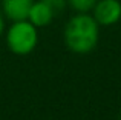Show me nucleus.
Listing matches in <instances>:
<instances>
[{
	"instance_id": "nucleus-3",
	"label": "nucleus",
	"mask_w": 121,
	"mask_h": 120,
	"mask_svg": "<svg viewBox=\"0 0 121 120\" xmlns=\"http://www.w3.org/2000/svg\"><path fill=\"white\" fill-rule=\"evenodd\" d=\"M91 12L100 26H112L121 20V2L120 0H97Z\"/></svg>"
},
{
	"instance_id": "nucleus-2",
	"label": "nucleus",
	"mask_w": 121,
	"mask_h": 120,
	"mask_svg": "<svg viewBox=\"0 0 121 120\" xmlns=\"http://www.w3.org/2000/svg\"><path fill=\"white\" fill-rule=\"evenodd\" d=\"M39 43V28L29 20L12 22L6 29V45L14 54L26 55L35 49Z\"/></svg>"
},
{
	"instance_id": "nucleus-4",
	"label": "nucleus",
	"mask_w": 121,
	"mask_h": 120,
	"mask_svg": "<svg viewBox=\"0 0 121 120\" xmlns=\"http://www.w3.org/2000/svg\"><path fill=\"white\" fill-rule=\"evenodd\" d=\"M55 15L57 14L54 12V9L44 0H34L26 20H29L35 28H44L52 23Z\"/></svg>"
},
{
	"instance_id": "nucleus-9",
	"label": "nucleus",
	"mask_w": 121,
	"mask_h": 120,
	"mask_svg": "<svg viewBox=\"0 0 121 120\" xmlns=\"http://www.w3.org/2000/svg\"><path fill=\"white\" fill-rule=\"evenodd\" d=\"M120 120H121V117H120Z\"/></svg>"
},
{
	"instance_id": "nucleus-1",
	"label": "nucleus",
	"mask_w": 121,
	"mask_h": 120,
	"mask_svg": "<svg viewBox=\"0 0 121 120\" xmlns=\"http://www.w3.org/2000/svg\"><path fill=\"white\" fill-rule=\"evenodd\" d=\"M100 40V25L89 12H77L65 26V43L75 54H87Z\"/></svg>"
},
{
	"instance_id": "nucleus-5",
	"label": "nucleus",
	"mask_w": 121,
	"mask_h": 120,
	"mask_svg": "<svg viewBox=\"0 0 121 120\" xmlns=\"http://www.w3.org/2000/svg\"><path fill=\"white\" fill-rule=\"evenodd\" d=\"M34 0H2V12L11 22L26 20Z\"/></svg>"
},
{
	"instance_id": "nucleus-7",
	"label": "nucleus",
	"mask_w": 121,
	"mask_h": 120,
	"mask_svg": "<svg viewBox=\"0 0 121 120\" xmlns=\"http://www.w3.org/2000/svg\"><path fill=\"white\" fill-rule=\"evenodd\" d=\"M44 2H46L48 5L54 9V12H55V14L65 11V8L68 6V0H44Z\"/></svg>"
},
{
	"instance_id": "nucleus-8",
	"label": "nucleus",
	"mask_w": 121,
	"mask_h": 120,
	"mask_svg": "<svg viewBox=\"0 0 121 120\" xmlns=\"http://www.w3.org/2000/svg\"><path fill=\"white\" fill-rule=\"evenodd\" d=\"M3 32H5V15H3L2 9H0V37H2Z\"/></svg>"
},
{
	"instance_id": "nucleus-6",
	"label": "nucleus",
	"mask_w": 121,
	"mask_h": 120,
	"mask_svg": "<svg viewBox=\"0 0 121 120\" xmlns=\"http://www.w3.org/2000/svg\"><path fill=\"white\" fill-rule=\"evenodd\" d=\"M97 0H68V6L75 12H91Z\"/></svg>"
}]
</instances>
